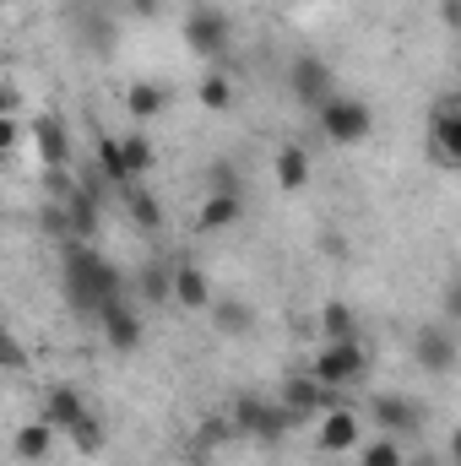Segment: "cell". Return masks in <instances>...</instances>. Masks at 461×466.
Instances as JSON below:
<instances>
[{
  "instance_id": "1",
  "label": "cell",
  "mask_w": 461,
  "mask_h": 466,
  "mask_svg": "<svg viewBox=\"0 0 461 466\" xmlns=\"http://www.w3.org/2000/svg\"><path fill=\"white\" fill-rule=\"evenodd\" d=\"M60 288H66V304L87 320H104V309H115L125 299V277L119 266L87 238H71L60 244Z\"/></svg>"
},
{
  "instance_id": "2",
  "label": "cell",
  "mask_w": 461,
  "mask_h": 466,
  "mask_svg": "<svg viewBox=\"0 0 461 466\" xmlns=\"http://www.w3.org/2000/svg\"><path fill=\"white\" fill-rule=\"evenodd\" d=\"M229 418H233V429H239L244 440H255V445H266V451H271V445H282V440H288V429L299 423L282 401H261V396H239V401L229 407Z\"/></svg>"
},
{
  "instance_id": "3",
  "label": "cell",
  "mask_w": 461,
  "mask_h": 466,
  "mask_svg": "<svg viewBox=\"0 0 461 466\" xmlns=\"http://www.w3.org/2000/svg\"><path fill=\"white\" fill-rule=\"evenodd\" d=\"M315 125H321V136L332 147H364L369 130H374V109L364 98H353V93H337L326 109H315Z\"/></svg>"
},
{
  "instance_id": "4",
  "label": "cell",
  "mask_w": 461,
  "mask_h": 466,
  "mask_svg": "<svg viewBox=\"0 0 461 466\" xmlns=\"http://www.w3.org/2000/svg\"><path fill=\"white\" fill-rule=\"evenodd\" d=\"M304 369H310L321 385H332V390H353V385L369 374V348H364L358 337H353V342H326Z\"/></svg>"
},
{
  "instance_id": "5",
  "label": "cell",
  "mask_w": 461,
  "mask_h": 466,
  "mask_svg": "<svg viewBox=\"0 0 461 466\" xmlns=\"http://www.w3.org/2000/svg\"><path fill=\"white\" fill-rule=\"evenodd\" d=\"M277 401H282L293 418H326L332 407H343V401H347V390H332V385H321L310 369H299V374H288V380H282Z\"/></svg>"
},
{
  "instance_id": "6",
  "label": "cell",
  "mask_w": 461,
  "mask_h": 466,
  "mask_svg": "<svg viewBox=\"0 0 461 466\" xmlns=\"http://www.w3.org/2000/svg\"><path fill=\"white\" fill-rule=\"evenodd\" d=\"M288 93L304 104V109H326L337 98V76L321 55H293L288 60Z\"/></svg>"
},
{
  "instance_id": "7",
  "label": "cell",
  "mask_w": 461,
  "mask_h": 466,
  "mask_svg": "<svg viewBox=\"0 0 461 466\" xmlns=\"http://www.w3.org/2000/svg\"><path fill=\"white\" fill-rule=\"evenodd\" d=\"M413 363H418L424 374H451L461 363L456 331H451L446 320H424V326L413 331Z\"/></svg>"
},
{
  "instance_id": "8",
  "label": "cell",
  "mask_w": 461,
  "mask_h": 466,
  "mask_svg": "<svg viewBox=\"0 0 461 466\" xmlns=\"http://www.w3.org/2000/svg\"><path fill=\"white\" fill-rule=\"evenodd\" d=\"M185 44H190V55H201V60H223L233 44V27L223 11H212V5H190V16H185Z\"/></svg>"
},
{
  "instance_id": "9",
  "label": "cell",
  "mask_w": 461,
  "mask_h": 466,
  "mask_svg": "<svg viewBox=\"0 0 461 466\" xmlns=\"http://www.w3.org/2000/svg\"><path fill=\"white\" fill-rule=\"evenodd\" d=\"M429 157L461 174V98H440L429 109Z\"/></svg>"
},
{
  "instance_id": "10",
  "label": "cell",
  "mask_w": 461,
  "mask_h": 466,
  "mask_svg": "<svg viewBox=\"0 0 461 466\" xmlns=\"http://www.w3.org/2000/svg\"><path fill=\"white\" fill-rule=\"evenodd\" d=\"M369 418H374V429H380V434H396V440L418 434V423H424L418 401H413V396H396V390L374 396V401H369Z\"/></svg>"
},
{
  "instance_id": "11",
  "label": "cell",
  "mask_w": 461,
  "mask_h": 466,
  "mask_svg": "<svg viewBox=\"0 0 461 466\" xmlns=\"http://www.w3.org/2000/svg\"><path fill=\"white\" fill-rule=\"evenodd\" d=\"M33 152L44 168H71V130L60 115H38L33 119Z\"/></svg>"
},
{
  "instance_id": "12",
  "label": "cell",
  "mask_w": 461,
  "mask_h": 466,
  "mask_svg": "<svg viewBox=\"0 0 461 466\" xmlns=\"http://www.w3.org/2000/svg\"><path fill=\"white\" fill-rule=\"evenodd\" d=\"M315 440H321V451H358V445H364V418L343 401V407H332V412L321 418Z\"/></svg>"
},
{
  "instance_id": "13",
  "label": "cell",
  "mask_w": 461,
  "mask_h": 466,
  "mask_svg": "<svg viewBox=\"0 0 461 466\" xmlns=\"http://www.w3.org/2000/svg\"><path fill=\"white\" fill-rule=\"evenodd\" d=\"M271 174H277V190H282V196H299V190H310V174H315V163H310L304 141H282V147H277V163H271Z\"/></svg>"
},
{
  "instance_id": "14",
  "label": "cell",
  "mask_w": 461,
  "mask_h": 466,
  "mask_svg": "<svg viewBox=\"0 0 461 466\" xmlns=\"http://www.w3.org/2000/svg\"><path fill=\"white\" fill-rule=\"evenodd\" d=\"M98 331H104V348L119 352V358H130V352L141 348V320H136V309H125V299H119L115 309H104V320H98Z\"/></svg>"
},
{
  "instance_id": "15",
  "label": "cell",
  "mask_w": 461,
  "mask_h": 466,
  "mask_svg": "<svg viewBox=\"0 0 461 466\" xmlns=\"http://www.w3.org/2000/svg\"><path fill=\"white\" fill-rule=\"evenodd\" d=\"M174 304H179V309H196V315L218 304V293H212V282H207V271H201L196 260H179V266H174Z\"/></svg>"
},
{
  "instance_id": "16",
  "label": "cell",
  "mask_w": 461,
  "mask_h": 466,
  "mask_svg": "<svg viewBox=\"0 0 461 466\" xmlns=\"http://www.w3.org/2000/svg\"><path fill=\"white\" fill-rule=\"evenodd\" d=\"M55 440H60V429L44 423V418H33V423H22V429L11 434V451H16V461L22 466H44L49 461V451H55Z\"/></svg>"
},
{
  "instance_id": "17",
  "label": "cell",
  "mask_w": 461,
  "mask_h": 466,
  "mask_svg": "<svg viewBox=\"0 0 461 466\" xmlns=\"http://www.w3.org/2000/svg\"><path fill=\"white\" fill-rule=\"evenodd\" d=\"M82 412H87V401H82V390H77V385H49V390H44V412H38V418H44V423H55L60 434H71Z\"/></svg>"
},
{
  "instance_id": "18",
  "label": "cell",
  "mask_w": 461,
  "mask_h": 466,
  "mask_svg": "<svg viewBox=\"0 0 461 466\" xmlns=\"http://www.w3.org/2000/svg\"><path fill=\"white\" fill-rule=\"evenodd\" d=\"M93 152H98V179H104V185H119V190H125V185H141V179L130 174L125 136H109V130H104V136L93 141Z\"/></svg>"
},
{
  "instance_id": "19",
  "label": "cell",
  "mask_w": 461,
  "mask_h": 466,
  "mask_svg": "<svg viewBox=\"0 0 461 466\" xmlns=\"http://www.w3.org/2000/svg\"><path fill=\"white\" fill-rule=\"evenodd\" d=\"M66 207H71V233L93 244L98 228H104V218H98V179H82V190H77Z\"/></svg>"
},
{
  "instance_id": "20",
  "label": "cell",
  "mask_w": 461,
  "mask_h": 466,
  "mask_svg": "<svg viewBox=\"0 0 461 466\" xmlns=\"http://www.w3.org/2000/svg\"><path fill=\"white\" fill-rule=\"evenodd\" d=\"M239 218H244V196H212V190H207V201H201V212H196V228L201 233H229Z\"/></svg>"
},
{
  "instance_id": "21",
  "label": "cell",
  "mask_w": 461,
  "mask_h": 466,
  "mask_svg": "<svg viewBox=\"0 0 461 466\" xmlns=\"http://www.w3.org/2000/svg\"><path fill=\"white\" fill-rule=\"evenodd\" d=\"M207 315H212V331H218V337H250V331H255V309H250L244 299H218Z\"/></svg>"
},
{
  "instance_id": "22",
  "label": "cell",
  "mask_w": 461,
  "mask_h": 466,
  "mask_svg": "<svg viewBox=\"0 0 461 466\" xmlns=\"http://www.w3.org/2000/svg\"><path fill=\"white\" fill-rule=\"evenodd\" d=\"M119 196H125V212H130V223H136L141 233L163 228V207H158V196L147 190V179H141V185H125Z\"/></svg>"
},
{
  "instance_id": "23",
  "label": "cell",
  "mask_w": 461,
  "mask_h": 466,
  "mask_svg": "<svg viewBox=\"0 0 461 466\" xmlns=\"http://www.w3.org/2000/svg\"><path fill=\"white\" fill-rule=\"evenodd\" d=\"M163 109H169V93L158 82H130L125 87V115L130 119H158Z\"/></svg>"
},
{
  "instance_id": "24",
  "label": "cell",
  "mask_w": 461,
  "mask_h": 466,
  "mask_svg": "<svg viewBox=\"0 0 461 466\" xmlns=\"http://www.w3.org/2000/svg\"><path fill=\"white\" fill-rule=\"evenodd\" d=\"M196 104H201L207 115H229V109H233V82H229V71H218V66H212V71L201 76V87H196Z\"/></svg>"
},
{
  "instance_id": "25",
  "label": "cell",
  "mask_w": 461,
  "mask_h": 466,
  "mask_svg": "<svg viewBox=\"0 0 461 466\" xmlns=\"http://www.w3.org/2000/svg\"><path fill=\"white\" fill-rule=\"evenodd\" d=\"M315 326H321V337H326V342H353V337H358V315L347 309L343 299L321 304V320H315Z\"/></svg>"
},
{
  "instance_id": "26",
  "label": "cell",
  "mask_w": 461,
  "mask_h": 466,
  "mask_svg": "<svg viewBox=\"0 0 461 466\" xmlns=\"http://www.w3.org/2000/svg\"><path fill=\"white\" fill-rule=\"evenodd\" d=\"M136 293L147 304H174V266H141L136 271Z\"/></svg>"
},
{
  "instance_id": "27",
  "label": "cell",
  "mask_w": 461,
  "mask_h": 466,
  "mask_svg": "<svg viewBox=\"0 0 461 466\" xmlns=\"http://www.w3.org/2000/svg\"><path fill=\"white\" fill-rule=\"evenodd\" d=\"M358 466H407V451L396 434H374L358 445Z\"/></svg>"
},
{
  "instance_id": "28",
  "label": "cell",
  "mask_w": 461,
  "mask_h": 466,
  "mask_svg": "<svg viewBox=\"0 0 461 466\" xmlns=\"http://www.w3.org/2000/svg\"><path fill=\"white\" fill-rule=\"evenodd\" d=\"M66 440H71V445H77V451H82V456H98V451H104V445H109V429H104V418H98V412H93V407H87V412H82V418H77V429H71V434H66Z\"/></svg>"
},
{
  "instance_id": "29",
  "label": "cell",
  "mask_w": 461,
  "mask_h": 466,
  "mask_svg": "<svg viewBox=\"0 0 461 466\" xmlns=\"http://www.w3.org/2000/svg\"><path fill=\"white\" fill-rule=\"evenodd\" d=\"M38 233L55 238V244H71V238H77V233H71V207H66V201H44V207H38Z\"/></svg>"
},
{
  "instance_id": "30",
  "label": "cell",
  "mask_w": 461,
  "mask_h": 466,
  "mask_svg": "<svg viewBox=\"0 0 461 466\" xmlns=\"http://www.w3.org/2000/svg\"><path fill=\"white\" fill-rule=\"evenodd\" d=\"M125 157H130V174H136V179H147V174H152V141H147L141 130H130V136H125Z\"/></svg>"
},
{
  "instance_id": "31",
  "label": "cell",
  "mask_w": 461,
  "mask_h": 466,
  "mask_svg": "<svg viewBox=\"0 0 461 466\" xmlns=\"http://www.w3.org/2000/svg\"><path fill=\"white\" fill-rule=\"evenodd\" d=\"M207 190H212V196H239V190H244V185H239V168H233L229 157H218V163L207 168Z\"/></svg>"
},
{
  "instance_id": "32",
  "label": "cell",
  "mask_w": 461,
  "mask_h": 466,
  "mask_svg": "<svg viewBox=\"0 0 461 466\" xmlns=\"http://www.w3.org/2000/svg\"><path fill=\"white\" fill-rule=\"evenodd\" d=\"M38 179H44V196H49V201H71V196L82 190V185L71 179V168H44Z\"/></svg>"
},
{
  "instance_id": "33",
  "label": "cell",
  "mask_w": 461,
  "mask_h": 466,
  "mask_svg": "<svg viewBox=\"0 0 461 466\" xmlns=\"http://www.w3.org/2000/svg\"><path fill=\"white\" fill-rule=\"evenodd\" d=\"M0 147H5V152H16V147H22V125H16V115L0 119Z\"/></svg>"
},
{
  "instance_id": "34",
  "label": "cell",
  "mask_w": 461,
  "mask_h": 466,
  "mask_svg": "<svg viewBox=\"0 0 461 466\" xmlns=\"http://www.w3.org/2000/svg\"><path fill=\"white\" fill-rule=\"evenodd\" d=\"M22 109V93H16V82L5 76V87H0V115H16Z\"/></svg>"
},
{
  "instance_id": "35",
  "label": "cell",
  "mask_w": 461,
  "mask_h": 466,
  "mask_svg": "<svg viewBox=\"0 0 461 466\" xmlns=\"http://www.w3.org/2000/svg\"><path fill=\"white\" fill-rule=\"evenodd\" d=\"M5 369H11V374H22V369H27V352H22V342H16V337L5 342Z\"/></svg>"
},
{
  "instance_id": "36",
  "label": "cell",
  "mask_w": 461,
  "mask_h": 466,
  "mask_svg": "<svg viewBox=\"0 0 461 466\" xmlns=\"http://www.w3.org/2000/svg\"><path fill=\"white\" fill-rule=\"evenodd\" d=\"M446 320H461V277L446 288Z\"/></svg>"
},
{
  "instance_id": "37",
  "label": "cell",
  "mask_w": 461,
  "mask_h": 466,
  "mask_svg": "<svg viewBox=\"0 0 461 466\" xmlns=\"http://www.w3.org/2000/svg\"><path fill=\"white\" fill-rule=\"evenodd\" d=\"M321 249H326V255H337V260H343V255H347V238H337V233H321Z\"/></svg>"
},
{
  "instance_id": "38",
  "label": "cell",
  "mask_w": 461,
  "mask_h": 466,
  "mask_svg": "<svg viewBox=\"0 0 461 466\" xmlns=\"http://www.w3.org/2000/svg\"><path fill=\"white\" fill-rule=\"evenodd\" d=\"M446 451H451V466H461V423H456V434H451V445H446Z\"/></svg>"
},
{
  "instance_id": "39",
  "label": "cell",
  "mask_w": 461,
  "mask_h": 466,
  "mask_svg": "<svg viewBox=\"0 0 461 466\" xmlns=\"http://www.w3.org/2000/svg\"><path fill=\"white\" fill-rule=\"evenodd\" d=\"M130 11H136V16H152V11H158V0H130Z\"/></svg>"
},
{
  "instance_id": "40",
  "label": "cell",
  "mask_w": 461,
  "mask_h": 466,
  "mask_svg": "<svg viewBox=\"0 0 461 466\" xmlns=\"http://www.w3.org/2000/svg\"><path fill=\"white\" fill-rule=\"evenodd\" d=\"M407 466H440V461H435V451H418V456H407Z\"/></svg>"
},
{
  "instance_id": "41",
  "label": "cell",
  "mask_w": 461,
  "mask_h": 466,
  "mask_svg": "<svg viewBox=\"0 0 461 466\" xmlns=\"http://www.w3.org/2000/svg\"><path fill=\"white\" fill-rule=\"evenodd\" d=\"M456 66H461V55H456Z\"/></svg>"
}]
</instances>
